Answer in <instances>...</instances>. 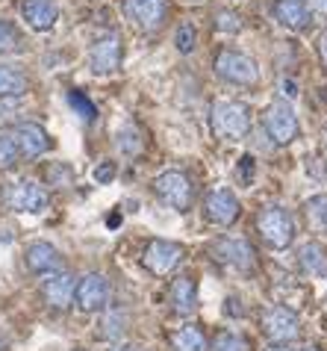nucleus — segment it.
<instances>
[{
  "label": "nucleus",
  "instance_id": "f257e3e1",
  "mask_svg": "<svg viewBox=\"0 0 327 351\" xmlns=\"http://www.w3.org/2000/svg\"><path fill=\"white\" fill-rule=\"evenodd\" d=\"M257 230H259V237L265 239V245H272L274 251L289 248L292 239H295V221H292V216L283 207H274V204H272V207H265V210H259Z\"/></svg>",
  "mask_w": 327,
  "mask_h": 351
},
{
  "label": "nucleus",
  "instance_id": "f03ea898",
  "mask_svg": "<svg viewBox=\"0 0 327 351\" xmlns=\"http://www.w3.org/2000/svg\"><path fill=\"white\" fill-rule=\"evenodd\" d=\"M251 128V110L239 101H215L213 104V130L221 139H242Z\"/></svg>",
  "mask_w": 327,
  "mask_h": 351
},
{
  "label": "nucleus",
  "instance_id": "7ed1b4c3",
  "mask_svg": "<svg viewBox=\"0 0 327 351\" xmlns=\"http://www.w3.org/2000/svg\"><path fill=\"white\" fill-rule=\"evenodd\" d=\"M153 195L168 204L171 210H180L186 213L192 207V201H195V192H192V183L183 171H162L157 180H153Z\"/></svg>",
  "mask_w": 327,
  "mask_h": 351
},
{
  "label": "nucleus",
  "instance_id": "20e7f679",
  "mask_svg": "<svg viewBox=\"0 0 327 351\" xmlns=\"http://www.w3.org/2000/svg\"><path fill=\"white\" fill-rule=\"evenodd\" d=\"M215 74L224 83H233V86H254L259 80L257 62L248 53H239V51H221L215 56Z\"/></svg>",
  "mask_w": 327,
  "mask_h": 351
},
{
  "label": "nucleus",
  "instance_id": "39448f33",
  "mask_svg": "<svg viewBox=\"0 0 327 351\" xmlns=\"http://www.w3.org/2000/svg\"><path fill=\"white\" fill-rule=\"evenodd\" d=\"M6 204H9V210H15V213L42 216V213L47 210V204H51V198H47L44 186H38V183L18 180V183H12V186L6 189Z\"/></svg>",
  "mask_w": 327,
  "mask_h": 351
},
{
  "label": "nucleus",
  "instance_id": "423d86ee",
  "mask_svg": "<svg viewBox=\"0 0 327 351\" xmlns=\"http://www.w3.org/2000/svg\"><path fill=\"white\" fill-rule=\"evenodd\" d=\"M259 325H263V334L272 339V343H292V339L298 337V330H301L298 316L292 313L289 307H280V304L265 307Z\"/></svg>",
  "mask_w": 327,
  "mask_h": 351
},
{
  "label": "nucleus",
  "instance_id": "0eeeda50",
  "mask_svg": "<svg viewBox=\"0 0 327 351\" xmlns=\"http://www.w3.org/2000/svg\"><path fill=\"white\" fill-rule=\"evenodd\" d=\"M263 128L277 145H289L298 136V115L286 101H274L263 115Z\"/></svg>",
  "mask_w": 327,
  "mask_h": 351
},
{
  "label": "nucleus",
  "instance_id": "6e6552de",
  "mask_svg": "<svg viewBox=\"0 0 327 351\" xmlns=\"http://www.w3.org/2000/svg\"><path fill=\"white\" fill-rule=\"evenodd\" d=\"M74 301L83 313H94L109 301V280L101 271H89L86 278L77 280L74 287Z\"/></svg>",
  "mask_w": 327,
  "mask_h": 351
},
{
  "label": "nucleus",
  "instance_id": "1a4fd4ad",
  "mask_svg": "<svg viewBox=\"0 0 327 351\" xmlns=\"http://www.w3.org/2000/svg\"><path fill=\"white\" fill-rule=\"evenodd\" d=\"M166 0H124V15L145 33L159 30L162 21H166Z\"/></svg>",
  "mask_w": 327,
  "mask_h": 351
},
{
  "label": "nucleus",
  "instance_id": "9d476101",
  "mask_svg": "<svg viewBox=\"0 0 327 351\" xmlns=\"http://www.w3.org/2000/svg\"><path fill=\"white\" fill-rule=\"evenodd\" d=\"M239 198L227 186H218L207 195V219L218 224V228H227V224H233L239 219Z\"/></svg>",
  "mask_w": 327,
  "mask_h": 351
},
{
  "label": "nucleus",
  "instance_id": "9b49d317",
  "mask_svg": "<svg viewBox=\"0 0 327 351\" xmlns=\"http://www.w3.org/2000/svg\"><path fill=\"white\" fill-rule=\"evenodd\" d=\"M89 65H92L94 74H112V71H118V65H121V38L115 36V33L98 38V42L92 45Z\"/></svg>",
  "mask_w": 327,
  "mask_h": 351
},
{
  "label": "nucleus",
  "instance_id": "f8f14e48",
  "mask_svg": "<svg viewBox=\"0 0 327 351\" xmlns=\"http://www.w3.org/2000/svg\"><path fill=\"white\" fill-rule=\"evenodd\" d=\"M12 142H15L18 154L27 157V160L42 157V154H47V151H51V145H53L51 136H47V130L38 128V124H18Z\"/></svg>",
  "mask_w": 327,
  "mask_h": 351
},
{
  "label": "nucleus",
  "instance_id": "ddd939ff",
  "mask_svg": "<svg viewBox=\"0 0 327 351\" xmlns=\"http://www.w3.org/2000/svg\"><path fill=\"white\" fill-rule=\"evenodd\" d=\"M215 257L227 266H233L239 271H254V245L248 239H218L215 242Z\"/></svg>",
  "mask_w": 327,
  "mask_h": 351
},
{
  "label": "nucleus",
  "instance_id": "4468645a",
  "mask_svg": "<svg viewBox=\"0 0 327 351\" xmlns=\"http://www.w3.org/2000/svg\"><path fill=\"white\" fill-rule=\"evenodd\" d=\"M180 257H183V248L177 242L153 239L145 251V266H148V271H153V275H168V271L180 263Z\"/></svg>",
  "mask_w": 327,
  "mask_h": 351
},
{
  "label": "nucleus",
  "instance_id": "2eb2a0df",
  "mask_svg": "<svg viewBox=\"0 0 327 351\" xmlns=\"http://www.w3.org/2000/svg\"><path fill=\"white\" fill-rule=\"evenodd\" d=\"M74 287H77V280L68 275V271H53V275L44 278L42 295L53 310H65L74 298Z\"/></svg>",
  "mask_w": 327,
  "mask_h": 351
},
{
  "label": "nucleus",
  "instance_id": "dca6fc26",
  "mask_svg": "<svg viewBox=\"0 0 327 351\" xmlns=\"http://www.w3.org/2000/svg\"><path fill=\"white\" fill-rule=\"evenodd\" d=\"M27 266L36 275H53V271H62V254L60 248L51 245V242H33L27 248Z\"/></svg>",
  "mask_w": 327,
  "mask_h": 351
},
{
  "label": "nucleus",
  "instance_id": "f3484780",
  "mask_svg": "<svg viewBox=\"0 0 327 351\" xmlns=\"http://www.w3.org/2000/svg\"><path fill=\"white\" fill-rule=\"evenodd\" d=\"M21 18L33 27V30L44 33V30H51V27L56 24L60 12H56L53 0H21Z\"/></svg>",
  "mask_w": 327,
  "mask_h": 351
},
{
  "label": "nucleus",
  "instance_id": "a211bd4d",
  "mask_svg": "<svg viewBox=\"0 0 327 351\" xmlns=\"http://www.w3.org/2000/svg\"><path fill=\"white\" fill-rule=\"evenodd\" d=\"M274 15L289 30H306L310 27V6H306V0H277Z\"/></svg>",
  "mask_w": 327,
  "mask_h": 351
},
{
  "label": "nucleus",
  "instance_id": "6ab92c4d",
  "mask_svg": "<svg viewBox=\"0 0 327 351\" xmlns=\"http://www.w3.org/2000/svg\"><path fill=\"white\" fill-rule=\"evenodd\" d=\"M171 304H174V313L177 316H192L198 310V289H195V280L180 275L171 287Z\"/></svg>",
  "mask_w": 327,
  "mask_h": 351
},
{
  "label": "nucleus",
  "instance_id": "aec40b11",
  "mask_svg": "<svg viewBox=\"0 0 327 351\" xmlns=\"http://www.w3.org/2000/svg\"><path fill=\"white\" fill-rule=\"evenodd\" d=\"M298 260H301V269L313 278H327V251L319 242H306L298 251Z\"/></svg>",
  "mask_w": 327,
  "mask_h": 351
},
{
  "label": "nucleus",
  "instance_id": "412c9836",
  "mask_svg": "<svg viewBox=\"0 0 327 351\" xmlns=\"http://www.w3.org/2000/svg\"><path fill=\"white\" fill-rule=\"evenodd\" d=\"M27 89H30V80L21 68L0 65V97H21Z\"/></svg>",
  "mask_w": 327,
  "mask_h": 351
},
{
  "label": "nucleus",
  "instance_id": "4be33fe9",
  "mask_svg": "<svg viewBox=\"0 0 327 351\" xmlns=\"http://www.w3.org/2000/svg\"><path fill=\"white\" fill-rule=\"evenodd\" d=\"M304 213H306V221H310L313 230L327 233V195H313V198L304 204Z\"/></svg>",
  "mask_w": 327,
  "mask_h": 351
},
{
  "label": "nucleus",
  "instance_id": "5701e85b",
  "mask_svg": "<svg viewBox=\"0 0 327 351\" xmlns=\"http://www.w3.org/2000/svg\"><path fill=\"white\" fill-rule=\"evenodd\" d=\"M174 351H207V339L195 325H186L174 334Z\"/></svg>",
  "mask_w": 327,
  "mask_h": 351
},
{
  "label": "nucleus",
  "instance_id": "b1692460",
  "mask_svg": "<svg viewBox=\"0 0 327 351\" xmlns=\"http://www.w3.org/2000/svg\"><path fill=\"white\" fill-rule=\"evenodd\" d=\"M142 133L133 121H127L124 128L118 130V151L124 154V157H136V154H142Z\"/></svg>",
  "mask_w": 327,
  "mask_h": 351
},
{
  "label": "nucleus",
  "instance_id": "393cba45",
  "mask_svg": "<svg viewBox=\"0 0 327 351\" xmlns=\"http://www.w3.org/2000/svg\"><path fill=\"white\" fill-rule=\"evenodd\" d=\"M24 51V36L18 27L6 18H0V53H21Z\"/></svg>",
  "mask_w": 327,
  "mask_h": 351
},
{
  "label": "nucleus",
  "instance_id": "a878e982",
  "mask_svg": "<svg viewBox=\"0 0 327 351\" xmlns=\"http://www.w3.org/2000/svg\"><path fill=\"white\" fill-rule=\"evenodd\" d=\"M209 351H251L245 337H239L236 330H221V334L213 339V348Z\"/></svg>",
  "mask_w": 327,
  "mask_h": 351
},
{
  "label": "nucleus",
  "instance_id": "bb28decb",
  "mask_svg": "<svg viewBox=\"0 0 327 351\" xmlns=\"http://www.w3.org/2000/svg\"><path fill=\"white\" fill-rule=\"evenodd\" d=\"M242 15L233 12V9H221V12L215 15V30L218 33H227V36H236V33H242Z\"/></svg>",
  "mask_w": 327,
  "mask_h": 351
},
{
  "label": "nucleus",
  "instance_id": "cd10ccee",
  "mask_svg": "<svg viewBox=\"0 0 327 351\" xmlns=\"http://www.w3.org/2000/svg\"><path fill=\"white\" fill-rule=\"evenodd\" d=\"M174 45H177L180 53H192V51H195V45H198V30L189 21L180 24L177 33H174Z\"/></svg>",
  "mask_w": 327,
  "mask_h": 351
},
{
  "label": "nucleus",
  "instance_id": "c85d7f7f",
  "mask_svg": "<svg viewBox=\"0 0 327 351\" xmlns=\"http://www.w3.org/2000/svg\"><path fill=\"white\" fill-rule=\"evenodd\" d=\"M18 148H15V142L9 139V136H0V171H9V169H15L18 165Z\"/></svg>",
  "mask_w": 327,
  "mask_h": 351
},
{
  "label": "nucleus",
  "instance_id": "c756f323",
  "mask_svg": "<svg viewBox=\"0 0 327 351\" xmlns=\"http://www.w3.org/2000/svg\"><path fill=\"white\" fill-rule=\"evenodd\" d=\"M68 101H71L74 110L80 112V119H83V121H94V115H98V110L92 106V101H86V97H83L80 92H71V95H68Z\"/></svg>",
  "mask_w": 327,
  "mask_h": 351
},
{
  "label": "nucleus",
  "instance_id": "7c9ffc66",
  "mask_svg": "<svg viewBox=\"0 0 327 351\" xmlns=\"http://www.w3.org/2000/svg\"><path fill=\"white\" fill-rule=\"evenodd\" d=\"M121 325H124V316H121V313H109L107 319H103V325H101V328H103L101 337H107V339L121 337V330H124Z\"/></svg>",
  "mask_w": 327,
  "mask_h": 351
},
{
  "label": "nucleus",
  "instance_id": "2f4dec72",
  "mask_svg": "<svg viewBox=\"0 0 327 351\" xmlns=\"http://www.w3.org/2000/svg\"><path fill=\"white\" fill-rule=\"evenodd\" d=\"M254 171H257L254 157H251V154H245V157L239 160V180H242V183H251V180H254Z\"/></svg>",
  "mask_w": 327,
  "mask_h": 351
},
{
  "label": "nucleus",
  "instance_id": "473e14b6",
  "mask_svg": "<svg viewBox=\"0 0 327 351\" xmlns=\"http://www.w3.org/2000/svg\"><path fill=\"white\" fill-rule=\"evenodd\" d=\"M115 178V165L112 162H101L98 169H94V180L98 183H109Z\"/></svg>",
  "mask_w": 327,
  "mask_h": 351
},
{
  "label": "nucleus",
  "instance_id": "72a5a7b5",
  "mask_svg": "<svg viewBox=\"0 0 327 351\" xmlns=\"http://www.w3.org/2000/svg\"><path fill=\"white\" fill-rule=\"evenodd\" d=\"M280 89L286 97H298V83L295 80H280Z\"/></svg>",
  "mask_w": 327,
  "mask_h": 351
},
{
  "label": "nucleus",
  "instance_id": "f704fd0d",
  "mask_svg": "<svg viewBox=\"0 0 327 351\" xmlns=\"http://www.w3.org/2000/svg\"><path fill=\"white\" fill-rule=\"evenodd\" d=\"M306 6L315 9V12H322V15H327V0H306Z\"/></svg>",
  "mask_w": 327,
  "mask_h": 351
},
{
  "label": "nucleus",
  "instance_id": "c9c22d12",
  "mask_svg": "<svg viewBox=\"0 0 327 351\" xmlns=\"http://www.w3.org/2000/svg\"><path fill=\"white\" fill-rule=\"evenodd\" d=\"M121 224V216L118 213H112V216H107V228H118Z\"/></svg>",
  "mask_w": 327,
  "mask_h": 351
},
{
  "label": "nucleus",
  "instance_id": "e433bc0d",
  "mask_svg": "<svg viewBox=\"0 0 327 351\" xmlns=\"http://www.w3.org/2000/svg\"><path fill=\"white\" fill-rule=\"evenodd\" d=\"M319 51H322V60L327 62V33L322 36V42H319Z\"/></svg>",
  "mask_w": 327,
  "mask_h": 351
},
{
  "label": "nucleus",
  "instance_id": "4c0bfd02",
  "mask_svg": "<svg viewBox=\"0 0 327 351\" xmlns=\"http://www.w3.org/2000/svg\"><path fill=\"white\" fill-rule=\"evenodd\" d=\"M115 351H142L139 346H121V348H115Z\"/></svg>",
  "mask_w": 327,
  "mask_h": 351
},
{
  "label": "nucleus",
  "instance_id": "58836bf2",
  "mask_svg": "<svg viewBox=\"0 0 327 351\" xmlns=\"http://www.w3.org/2000/svg\"><path fill=\"white\" fill-rule=\"evenodd\" d=\"M265 351H289V348H283V346H272V348H265Z\"/></svg>",
  "mask_w": 327,
  "mask_h": 351
},
{
  "label": "nucleus",
  "instance_id": "ea45409f",
  "mask_svg": "<svg viewBox=\"0 0 327 351\" xmlns=\"http://www.w3.org/2000/svg\"><path fill=\"white\" fill-rule=\"evenodd\" d=\"M304 351H319V348H315V346H306V348H304Z\"/></svg>",
  "mask_w": 327,
  "mask_h": 351
}]
</instances>
